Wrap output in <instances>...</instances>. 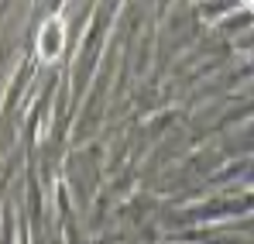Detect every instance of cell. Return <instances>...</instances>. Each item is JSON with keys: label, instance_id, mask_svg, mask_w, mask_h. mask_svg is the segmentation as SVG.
Returning <instances> with one entry per match:
<instances>
[{"label": "cell", "instance_id": "6da1fadb", "mask_svg": "<svg viewBox=\"0 0 254 244\" xmlns=\"http://www.w3.org/2000/svg\"><path fill=\"white\" fill-rule=\"evenodd\" d=\"M65 48V21L55 14L42 24V35H38V59L42 62H55Z\"/></svg>", "mask_w": 254, "mask_h": 244}]
</instances>
